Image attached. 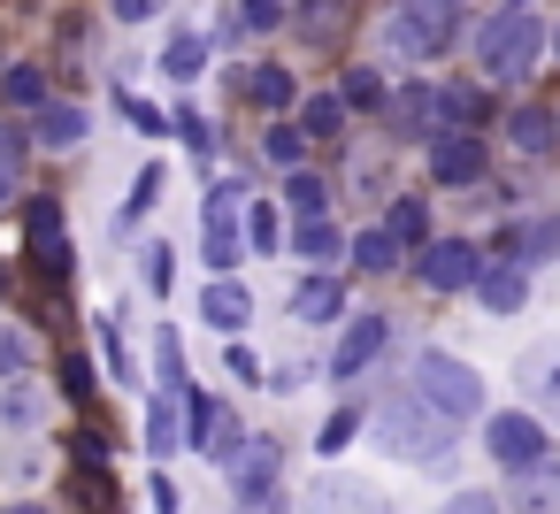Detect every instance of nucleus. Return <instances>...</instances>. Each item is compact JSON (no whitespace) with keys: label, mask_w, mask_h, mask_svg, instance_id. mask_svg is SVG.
<instances>
[{"label":"nucleus","mask_w":560,"mask_h":514,"mask_svg":"<svg viewBox=\"0 0 560 514\" xmlns=\"http://www.w3.org/2000/svg\"><path fill=\"white\" fill-rule=\"evenodd\" d=\"M545 55V16L529 9V0H506V9H491L476 24V62L483 78H529Z\"/></svg>","instance_id":"obj_1"},{"label":"nucleus","mask_w":560,"mask_h":514,"mask_svg":"<svg viewBox=\"0 0 560 514\" xmlns=\"http://www.w3.org/2000/svg\"><path fill=\"white\" fill-rule=\"evenodd\" d=\"M376 430H384V453H399V460H415V468H438L445 445H453V422H438L415 392H392V407L376 414Z\"/></svg>","instance_id":"obj_2"},{"label":"nucleus","mask_w":560,"mask_h":514,"mask_svg":"<svg viewBox=\"0 0 560 514\" xmlns=\"http://www.w3.org/2000/svg\"><path fill=\"white\" fill-rule=\"evenodd\" d=\"M384 39H392V55H407V62L445 55V47L460 39V0H399L392 24H384Z\"/></svg>","instance_id":"obj_3"},{"label":"nucleus","mask_w":560,"mask_h":514,"mask_svg":"<svg viewBox=\"0 0 560 514\" xmlns=\"http://www.w3.org/2000/svg\"><path fill=\"white\" fill-rule=\"evenodd\" d=\"M407 392H415L438 422H460V414H476V407H483V376H476L468 361H453V353H422Z\"/></svg>","instance_id":"obj_4"},{"label":"nucleus","mask_w":560,"mask_h":514,"mask_svg":"<svg viewBox=\"0 0 560 514\" xmlns=\"http://www.w3.org/2000/svg\"><path fill=\"white\" fill-rule=\"evenodd\" d=\"M483 453H491L506 476H522V468L552 460V437H545L537 414H491V422H483Z\"/></svg>","instance_id":"obj_5"},{"label":"nucleus","mask_w":560,"mask_h":514,"mask_svg":"<svg viewBox=\"0 0 560 514\" xmlns=\"http://www.w3.org/2000/svg\"><path fill=\"white\" fill-rule=\"evenodd\" d=\"M185 414H192V430H185L192 453H208V460H223V468L246 453V430H238V414H231L223 399H192V392H185Z\"/></svg>","instance_id":"obj_6"},{"label":"nucleus","mask_w":560,"mask_h":514,"mask_svg":"<svg viewBox=\"0 0 560 514\" xmlns=\"http://www.w3.org/2000/svg\"><path fill=\"white\" fill-rule=\"evenodd\" d=\"M476 277H483V254H476L468 238L422 246V284H430V292H476Z\"/></svg>","instance_id":"obj_7"},{"label":"nucleus","mask_w":560,"mask_h":514,"mask_svg":"<svg viewBox=\"0 0 560 514\" xmlns=\"http://www.w3.org/2000/svg\"><path fill=\"white\" fill-rule=\"evenodd\" d=\"M384 338H392V315H361V323H346V338L330 346V384H353V376L384 353Z\"/></svg>","instance_id":"obj_8"},{"label":"nucleus","mask_w":560,"mask_h":514,"mask_svg":"<svg viewBox=\"0 0 560 514\" xmlns=\"http://www.w3.org/2000/svg\"><path fill=\"white\" fill-rule=\"evenodd\" d=\"M24 231H32V254L47 277H70V223H62V200H32L24 208Z\"/></svg>","instance_id":"obj_9"},{"label":"nucleus","mask_w":560,"mask_h":514,"mask_svg":"<svg viewBox=\"0 0 560 514\" xmlns=\"http://www.w3.org/2000/svg\"><path fill=\"white\" fill-rule=\"evenodd\" d=\"M277 476H284L277 437H246V453L231 460V499H269V491H284Z\"/></svg>","instance_id":"obj_10"},{"label":"nucleus","mask_w":560,"mask_h":514,"mask_svg":"<svg viewBox=\"0 0 560 514\" xmlns=\"http://www.w3.org/2000/svg\"><path fill=\"white\" fill-rule=\"evenodd\" d=\"M200 323L223 330V338H238V330L254 323V292H246L238 277H208V284H200Z\"/></svg>","instance_id":"obj_11"},{"label":"nucleus","mask_w":560,"mask_h":514,"mask_svg":"<svg viewBox=\"0 0 560 514\" xmlns=\"http://www.w3.org/2000/svg\"><path fill=\"white\" fill-rule=\"evenodd\" d=\"M85 131H93V116H85L78 101H47V108L32 116V147H47V154H78Z\"/></svg>","instance_id":"obj_12"},{"label":"nucleus","mask_w":560,"mask_h":514,"mask_svg":"<svg viewBox=\"0 0 560 514\" xmlns=\"http://www.w3.org/2000/svg\"><path fill=\"white\" fill-rule=\"evenodd\" d=\"M430 177L438 185H476L483 177V147L468 131H430Z\"/></svg>","instance_id":"obj_13"},{"label":"nucleus","mask_w":560,"mask_h":514,"mask_svg":"<svg viewBox=\"0 0 560 514\" xmlns=\"http://www.w3.org/2000/svg\"><path fill=\"white\" fill-rule=\"evenodd\" d=\"M177 445H185V392H154L147 399V453L170 460Z\"/></svg>","instance_id":"obj_14"},{"label":"nucleus","mask_w":560,"mask_h":514,"mask_svg":"<svg viewBox=\"0 0 560 514\" xmlns=\"http://www.w3.org/2000/svg\"><path fill=\"white\" fill-rule=\"evenodd\" d=\"M476 292H483V307H491V315H522V307H529V269L491 261V269L476 277Z\"/></svg>","instance_id":"obj_15"},{"label":"nucleus","mask_w":560,"mask_h":514,"mask_svg":"<svg viewBox=\"0 0 560 514\" xmlns=\"http://www.w3.org/2000/svg\"><path fill=\"white\" fill-rule=\"evenodd\" d=\"M246 78V101L254 108H269V116H284V108H300V85H292V70H277V62H261V70H238Z\"/></svg>","instance_id":"obj_16"},{"label":"nucleus","mask_w":560,"mask_h":514,"mask_svg":"<svg viewBox=\"0 0 560 514\" xmlns=\"http://www.w3.org/2000/svg\"><path fill=\"white\" fill-rule=\"evenodd\" d=\"M292 315H300V323H338V315H346V284H338V277H307V284L292 292Z\"/></svg>","instance_id":"obj_17"},{"label":"nucleus","mask_w":560,"mask_h":514,"mask_svg":"<svg viewBox=\"0 0 560 514\" xmlns=\"http://www.w3.org/2000/svg\"><path fill=\"white\" fill-rule=\"evenodd\" d=\"M514 506H522V514H552V506H560V460L522 468V476H514Z\"/></svg>","instance_id":"obj_18"},{"label":"nucleus","mask_w":560,"mask_h":514,"mask_svg":"<svg viewBox=\"0 0 560 514\" xmlns=\"http://www.w3.org/2000/svg\"><path fill=\"white\" fill-rule=\"evenodd\" d=\"M430 124H438V93H430V85H407V93L392 101V131H399V139H430Z\"/></svg>","instance_id":"obj_19"},{"label":"nucleus","mask_w":560,"mask_h":514,"mask_svg":"<svg viewBox=\"0 0 560 514\" xmlns=\"http://www.w3.org/2000/svg\"><path fill=\"white\" fill-rule=\"evenodd\" d=\"M24 162H32V131L0 124V208H9V200L24 192Z\"/></svg>","instance_id":"obj_20"},{"label":"nucleus","mask_w":560,"mask_h":514,"mask_svg":"<svg viewBox=\"0 0 560 514\" xmlns=\"http://www.w3.org/2000/svg\"><path fill=\"white\" fill-rule=\"evenodd\" d=\"M307 514H376V491H369V483H346V476H330V483L307 499Z\"/></svg>","instance_id":"obj_21"},{"label":"nucleus","mask_w":560,"mask_h":514,"mask_svg":"<svg viewBox=\"0 0 560 514\" xmlns=\"http://www.w3.org/2000/svg\"><path fill=\"white\" fill-rule=\"evenodd\" d=\"M47 414V392L32 384V376H16V384H0V422H9V430H32Z\"/></svg>","instance_id":"obj_22"},{"label":"nucleus","mask_w":560,"mask_h":514,"mask_svg":"<svg viewBox=\"0 0 560 514\" xmlns=\"http://www.w3.org/2000/svg\"><path fill=\"white\" fill-rule=\"evenodd\" d=\"M0 101H9V108H47L55 93H47V70H32V62H16V70H0Z\"/></svg>","instance_id":"obj_23"},{"label":"nucleus","mask_w":560,"mask_h":514,"mask_svg":"<svg viewBox=\"0 0 560 514\" xmlns=\"http://www.w3.org/2000/svg\"><path fill=\"white\" fill-rule=\"evenodd\" d=\"M200 70H208V39H200V32H177V39L162 47V78H177V85H192Z\"/></svg>","instance_id":"obj_24"},{"label":"nucleus","mask_w":560,"mask_h":514,"mask_svg":"<svg viewBox=\"0 0 560 514\" xmlns=\"http://www.w3.org/2000/svg\"><path fill=\"white\" fill-rule=\"evenodd\" d=\"M338 131H346V101H338V93L300 101V139H338Z\"/></svg>","instance_id":"obj_25"},{"label":"nucleus","mask_w":560,"mask_h":514,"mask_svg":"<svg viewBox=\"0 0 560 514\" xmlns=\"http://www.w3.org/2000/svg\"><path fill=\"white\" fill-rule=\"evenodd\" d=\"M292 254H307V261H338V254H346V231H338L330 215H315V223L292 231Z\"/></svg>","instance_id":"obj_26"},{"label":"nucleus","mask_w":560,"mask_h":514,"mask_svg":"<svg viewBox=\"0 0 560 514\" xmlns=\"http://www.w3.org/2000/svg\"><path fill=\"white\" fill-rule=\"evenodd\" d=\"M552 254H560V215H537V223L514 231V269L522 261H552Z\"/></svg>","instance_id":"obj_27"},{"label":"nucleus","mask_w":560,"mask_h":514,"mask_svg":"<svg viewBox=\"0 0 560 514\" xmlns=\"http://www.w3.org/2000/svg\"><path fill=\"white\" fill-rule=\"evenodd\" d=\"M32 330L24 323H0V384H16V376H32Z\"/></svg>","instance_id":"obj_28"},{"label":"nucleus","mask_w":560,"mask_h":514,"mask_svg":"<svg viewBox=\"0 0 560 514\" xmlns=\"http://www.w3.org/2000/svg\"><path fill=\"white\" fill-rule=\"evenodd\" d=\"M506 139H514L522 154H552V116H545V108H514V116H506Z\"/></svg>","instance_id":"obj_29"},{"label":"nucleus","mask_w":560,"mask_h":514,"mask_svg":"<svg viewBox=\"0 0 560 514\" xmlns=\"http://www.w3.org/2000/svg\"><path fill=\"white\" fill-rule=\"evenodd\" d=\"M284 200H292V215H300V223H315V215L330 208V185H323L315 170H292V177H284Z\"/></svg>","instance_id":"obj_30"},{"label":"nucleus","mask_w":560,"mask_h":514,"mask_svg":"<svg viewBox=\"0 0 560 514\" xmlns=\"http://www.w3.org/2000/svg\"><path fill=\"white\" fill-rule=\"evenodd\" d=\"M384 238H392V246H422V238H430V208H422V200H392Z\"/></svg>","instance_id":"obj_31"},{"label":"nucleus","mask_w":560,"mask_h":514,"mask_svg":"<svg viewBox=\"0 0 560 514\" xmlns=\"http://www.w3.org/2000/svg\"><path fill=\"white\" fill-rule=\"evenodd\" d=\"M261 154L292 177V170H307V139H300V124H269V139H261Z\"/></svg>","instance_id":"obj_32"},{"label":"nucleus","mask_w":560,"mask_h":514,"mask_svg":"<svg viewBox=\"0 0 560 514\" xmlns=\"http://www.w3.org/2000/svg\"><path fill=\"white\" fill-rule=\"evenodd\" d=\"M154 200H162V162H147V170H139V177H131V200H124V215H116V223H124V231H131V223H139V215H147V208H154Z\"/></svg>","instance_id":"obj_33"},{"label":"nucleus","mask_w":560,"mask_h":514,"mask_svg":"<svg viewBox=\"0 0 560 514\" xmlns=\"http://www.w3.org/2000/svg\"><path fill=\"white\" fill-rule=\"evenodd\" d=\"M476 108H483V101H476L468 85H445V93H438V124H445V131H468Z\"/></svg>","instance_id":"obj_34"},{"label":"nucleus","mask_w":560,"mask_h":514,"mask_svg":"<svg viewBox=\"0 0 560 514\" xmlns=\"http://www.w3.org/2000/svg\"><path fill=\"white\" fill-rule=\"evenodd\" d=\"M246 238H254L261 254H277V238H284V223H277V208H269V200H246Z\"/></svg>","instance_id":"obj_35"},{"label":"nucleus","mask_w":560,"mask_h":514,"mask_svg":"<svg viewBox=\"0 0 560 514\" xmlns=\"http://www.w3.org/2000/svg\"><path fill=\"white\" fill-rule=\"evenodd\" d=\"M346 108H384V78L376 70H346V93H338Z\"/></svg>","instance_id":"obj_36"},{"label":"nucleus","mask_w":560,"mask_h":514,"mask_svg":"<svg viewBox=\"0 0 560 514\" xmlns=\"http://www.w3.org/2000/svg\"><path fill=\"white\" fill-rule=\"evenodd\" d=\"M346 254H353V261H361V269H392V261H399V246H392V238H384V231H361V238H353V246H346Z\"/></svg>","instance_id":"obj_37"},{"label":"nucleus","mask_w":560,"mask_h":514,"mask_svg":"<svg viewBox=\"0 0 560 514\" xmlns=\"http://www.w3.org/2000/svg\"><path fill=\"white\" fill-rule=\"evenodd\" d=\"M154 369H162V392H185V353H177V330L154 338Z\"/></svg>","instance_id":"obj_38"},{"label":"nucleus","mask_w":560,"mask_h":514,"mask_svg":"<svg viewBox=\"0 0 560 514\" xmlns=\"http://www.w3.org/2000/svg\"><path fill=\"white\" fill-rule=\"evenodd\" d=\"M353 430H361V414H353V407H338V414L315 430V453H323V460H330V453H346V437H353Z\"/></svg>","instance_id":"obj_39"},{"label":"nucleus","mask_w":560,"mask_h":514,"mask_svg":"<svg viewBox=\"0 0 560 514\" xmlns=\"http://www.w3.org/2000/svg\"><path fill=\"white\" fill-rule=\"evenodd\" d=\"M101 353H108V369L131 384V353H124V315H101Z\"/></svg>","instance_id":"obj_40"},{"label":"nucleus","mask_w":560,"mask_h":514,"mask_svg":"<svg viewBox=\"0 0 560 514\" xmlns=\"http://www.w3.org/2000/svg\"><path fill=\"white\" fill-rule=\"evenodd\" d=\"M284 24V0H238V32H277Z\"/></svg>","instance_id":"obj_41"},{"label":"nucleus","mask_w":560,"mask_h":514,"mask_svg":"<svg viewBox=\"0 0 560 514\" xmlns=\"http://www.w3.org/2000/svg\"><path fill=\"white\" fill-rule=\"evenodd\" d=\"M177 131H185V147H192V154H215V131H208V116H200V108H177Z\"/></svg>","instance_id":"obj_42"},{"label":"nucleus","mask_w":560,"mask_h":514,"mask_svg":"<svg viewBox=\"0 0 560 514\" xmlns=\"http://www.w3.org/2000/svg\"><path fill=\"white\" fill-rule=\"evenodd\" d=\"M170 261H177L170 246H147V292H154V300H162V292H170V277H177Z\"/></svg>","instance_id":"obj_43"},{"label":"nucleus","mask_w":560,"mask_h":514,"mask_svg":"<svg viewBox=\"0 0 560 514\" xmlns=\"http://www.w3.org/2000/svg\"><path fill=\"white\" fill-rule=\"evenodd\" d=\"M438 514H506V506H499L491 491H453V499H445Z\"/></svg>","instance_id":"obj_44"},{"label":"nucleus","mask_w":560,"mask_h":514,"mask_svg":"<svg viewBox=\"0 0 560 514\" xmlns=\"http://www.w3.org/2000/svg\"><path fill=\"white\" fill-rule=\"evenodd\" d=\"M162 0H116V24H154Z\"/></svg>","instance_id":"obj_45"},{"label":"nucleus","mask_w":560,"mask_h":514,"mask_svg":"<svg viewBox=\"0 0 560 514\" xmlns=\"http://www.w3.org/2000/svg\"><path fill=\"white\" fill-rule=\"evenodd\" d=\"M231 376H238V384H261V361H254L246 346H231Z\"/></svg>","instance_id":"obj_46"},{"label":"nucleus","mask_w":560,"mask_h":514,"mask_svg":"<svg viewBox=\"0 0 560 514\" xmlns=\"http://www.w3.org/2000/svg\"><path fill=\"white\" fill-rule=\"evenodd\" d=\"M154 514H185V499H177V483H170V476H154Z\"/></svg>","instance_id":"obj_47"},{"label":"nucleus","mask_w":560,"mask_h":514,"mask_svg":"<svg viewBox=\"0 0 560 514\" xmlns=\"http://www.w3.org/2000/svg\"><path fill=\"white\" fill-rule=\"evenodd\" d=\"M231 514H284V491H269V499H238Z\"/></svg>","instance_id":"obj_48"},{"label":"nucleus","mask_w":560,"mask_h":514,"mask_svg":"<svg viewBox=\"0 0 560 514\" xmlns=\"http://www.w3.org/2000/svg\"><path fill=\"white\" fill-rule=\"evenodd\" d=\"M0 514H55V506H39V499H16V506H0Z\"/></svg>","instance_id":"obj_49"},{"label":"nucleus","mask_w":560,"mask_h":514,"mask_svg":"<svg viewBox=\"0 0 560 514\" xmlns=\"http://www.w3.org/2000/svg\"><path fill=\"white\" fill-rule=\"evenodd\" d=\"M0 292H9V269H0Z\"/></svg>","instance_id":"obj_50"}]
</instances>
